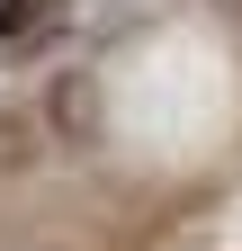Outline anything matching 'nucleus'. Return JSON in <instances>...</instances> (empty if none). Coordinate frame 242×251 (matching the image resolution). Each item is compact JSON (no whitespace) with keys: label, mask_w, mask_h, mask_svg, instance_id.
<instances>
[{"label":"nucleus","mask_w":242,"mask_h":251,"mask_svg":"<svg viewBox=\"0 0 242 251\" xmlns=\"http://www.w3.org/2000/svg\"><path fill=\"white\" fill-rule=\"evenodd\" d=\"M45 117H54V135H90V126H99V81H90V72H63L54 99H45Z\"/></svg>","instance_id":"obj_1"},{"label":"nucleus","mask_w":242,"mask_h":251,"mask_svg":"<svg viewBox=\"0 0 242 251\" xmlns=\"http://www.w3.org/2000/svg\"><path fill=\"white\" fill-rule=\"evenodd\" d=\"M54 9L63 0H0V45H27V36H45Z\"/></svg>","instance_id":"obj_2"},{"label":"nucleus","mask_w":242,"mask_h":251,"mask_svg":"<svg viewBox=\"0 0 242 251\" xmlns=\"http://www.w3.org/2000/svg\"><path fill=\"white\" fill-rule=\"evenodd\" d=\"M36 162V117H0V171H27Z\"/></svg>","instance_id":"obj_3"}]
</instances>
